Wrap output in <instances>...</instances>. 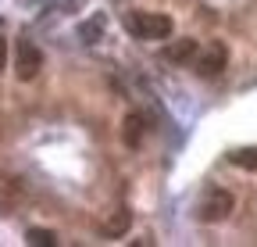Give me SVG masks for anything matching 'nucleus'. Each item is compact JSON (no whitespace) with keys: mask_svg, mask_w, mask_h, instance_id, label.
Masks as SVG:
<instances>
[{"mask_svg":"<svg viewBox=\"0 0 257 247\" xmlns=\"http://www.w3.org/2000/svg\"><path fill=\"white\" fill-rule=\"evenodd\" d=\"M104 29H107V18H104V15H93L89 22H82V25H79V40H82V43H96Z\"/></svg>","mask_w":257,"mask_h":247,"instance_id":"423d86ee","label":"nucleus"},{"mask_svg":"<svg viewBox=\"0 0 257 247\" xmlns=\"http://www.w3.org/2000/svg\"><path fill=\"white\" fill-rule=\"evenodd\" d=\"M25 240H29V243H36V247H43V243H47V247H50V243H57L50 229H29V233H25Z\"/></svg>","mask_w":257,"mask_h":247,"instance_id":"9d476101","label":"nucleus"},{"mask_svg":"<svg viewBox=\"0 0 257 247\" xmlns=\"http://www.w3.org/2000/svg\"><path fill=\"white\" fill-rule=\"evenodd\" d=\"M40 68H43V50L32 40H18V47H15V75H18V83H32L40 75Z\"/></svg>","mask_w":257,"mask_h":247,"instance_id":"f03ea898","label":"nucleus"},{"mask_svg":"<svg viewBox=\"0 0 257 247\" xmlns=\"http://www.w3.org/2000/svg\"><path fill=\"white\" fill-rule=\"evenodd\" d=\"M4 68H8V40L0 36V72H4Z\"/></svg>","mask_w":257,"mask_h":247,"instance_id":"9b49d317","label":"nucleus"},{"mask_svg":"<svg viewBox=\"0 0 257 247\" xmlns=\"http://www.w3.org/2000/svg\"><path fill=\"white\" fill-rule=\"evenodd\" d=\"M232 208H236V197L229 190H207V197L200 201L197 215H200V222H221V219H229Z\"/></svg>","mask_w":257,"mask_h":247,"instance_id":"7ed1b4c3","label":"nucleus"},{"mask_svg":"<svg viewBox=\"0 0 257 247\" xmlns=\"http://www.w3.org/2000/svg\"><path fill=\"white\" fill-rule=\"evenodd\" d=\"M125 29H128L136 40L154 43V40H168V36L175 33V22H172L168 15H157V11H128V15H125Z\"/></svg>","mask_w":257,"mask_h":247,"instance_id":"f257e3e1","label":"nucleus"},{"mask_svg":"<svg viewBox=\"0 0 257 247\" xmlns=\"http://www.w3.org/2000/svg\"><path fill=\"white\" fill-rule=\"evenodd\" d=\"M229 161L246 172H257V150H236V154H229Z\"/></svg>","mask_w":257,"mask_h":247,"instance_id":"1a4fd4ad","label":"nucleus"},{"mask_svg":"<svg viewBox=\"0 0 257 247\" xmlns=\"http://www.w3.org/2000/svg\"><path fill=\"white\" fill-rule=\"evenodd\" d=\"M140 136H143V118H140V115H128V118H125V143L136 147Z\"/></svg>","mask_w":257,"mask_h":247,"instance_id":"6e6552de","label":"nucleus"},{"mask_svg":"<svg viewBox=\"0 0 257 247\" xmlns=\"http://www.w3.org/2000/svg\"><path fill=\"white\" fill-rule=\"evenodd\" d=\"M197 54H200L197 40H175V43L161 47V57H165L168 65H189V57H197Z\"/></svg>","mask_w":257,"mask_h":247,"instance_id":"20e7f679","label":"nucleus"},{"mask_svg":"<svg viewBox=\"0 0 257 247\" xmlns=\"http://www.w3.org/2000/svg\"><path fill=\"white\" fill-rule=\"evenodd\" d=\"M225 68V47H211L200 61H197V72L204 75V79H211V75H218Z\"/></svg>","mask_w":257,"mask_h":247,"instance_id":"39448f33","label":"nucleus"},{"mask_svg":"<svg viewBox=\"0 0 257 247\" xmlns=\"http://www.w3.org/2000/svg\"><path fill=\"white\" fill-rule=\"evenodd\" d=\"M128 226H133V211L121 208V211H114V219H111V222H104V236H125Z\"/></svg>","mask_w":257,"mask_h":247,"instance_id":"0eeeda50","label":"nucleus"}]
</instances>
